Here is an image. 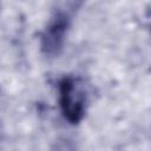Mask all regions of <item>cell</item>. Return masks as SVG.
I'll list each match as a JSON object with an SVG mask.
<instances>
[{
  "label": "cell",
  "instance_id": "1",
  "mask_svg": "<svg viewBox=\"0 0 151 151\" xmlns=\"http://www.w3.org/2000/svg\"><path fill=\"white\" fill-rule=\"evenodd\" d=\"M76 7V2L64 4L63 7L54 9L51 15L40 35V48L46 57L54 58L61 53Z\"/></svg>",
  "mask_w": 151,
  "mask_h": 151
},
{
  "label": "cell",
  "instance_id": "2",
  "mask_svg": "<svg viewBox=\"0 0 151 151\" xmlns=\"http://www.w3.org/2000/svg\"><path fill=\"white\" fill-rule=\"evenodd\" d=\"M59 107L70 124H78L86 112V92L80 80L67 76L59 81Z\"/></svg>",
  "mask_w": 151,
  "mask_h": 151
}]
</instances>
